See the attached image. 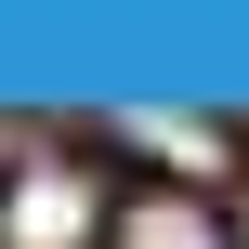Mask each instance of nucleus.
<instances>
[{
    "label": "nucleus",
    "mask_w": 249,
    "mask_h": 249,
    "mask_svg": "<svg viewBox=\"0 0 249 249\" xmlns=\"http://www.w3.org/2000/svg\"><path fill=\"white\" fill-rule=\"evenodd\" d=\"M0 249H118V184L92 144L0 171Z\"/></svg>",
    "instance_id": "1"
},
{
    "label": "nucleus",
    "mask_w": 249,
    "mask_h": 249,
    "mask_svg": "<svg viewBox=\"0 0 249 249\" xmlns=\"http://www.w3.org/2000/svg\"><path fill=\"white\" fill-rule=\"evenodd\" d=\"M118 249H236V210H197V197H118Z\"/></svg>",
    "instance_id": "2"
},
{
    "label": "nucleus",
    "mask_w": 249,
    "mask_h": 249,
    "mask_svg": "<svg viewBox=\"0 0 249 249\" xmlns=\"http://www.w3.org/2000/svg\"><path fill=\"white\" fill-rule=\"evenodd\" d=\"M118 158H131V171H236L223 131H118Z\"/></svg>",
    "instance_id": "3"
},
{
    "label": "nucleus",
    "mask_w": 249,
    "mask_h": 249,
    "mask_svg": "<svg viewBox=\"0 0 249 249\" xmlns=\"http://www.w3.org/2000/svg\"><path fill=\"white\" fill-rule=\"evenodd\" d=\"M236 249H249V197H236Z\"/></svg>",
    "instance_id": "4"
}]
</instances>
